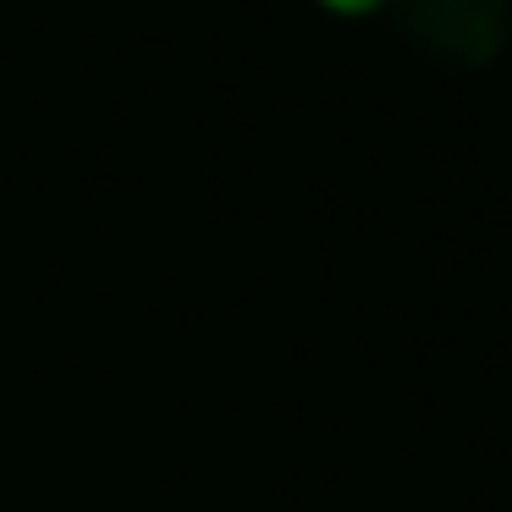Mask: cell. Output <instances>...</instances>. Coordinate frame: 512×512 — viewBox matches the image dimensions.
<instances>
[{
	"label": "cell",
	"mask_w": 512,
	"mask_h": 512,
	"mask_svg": "<svg viewBox=\"0 0 512 512\" xmlns=\"http://www.w3.org/2000/svg\"><path fill=\"white\" fill-rule=\"evenodd\" d=\"M397 23L446 67H490L512 39V0H397Z\"/></svg>",
	"instance_id": "6da1fadb"
},
{
	"label": "cell",
	"mask_w": 512,
	"mask_h": 512,
	"mask_svg": "<svg viewBox=\"0 0 512 512\" xmlns=\"http://www.w3.org/2000/svg\"><path fill=\"white\" fill-rule=\"evenodd\" d=\"M325 6H336V12H375L380 0H325Z\"/></svg>",
	"instance_id": "7a4b0ae2"
}]
</instances>
